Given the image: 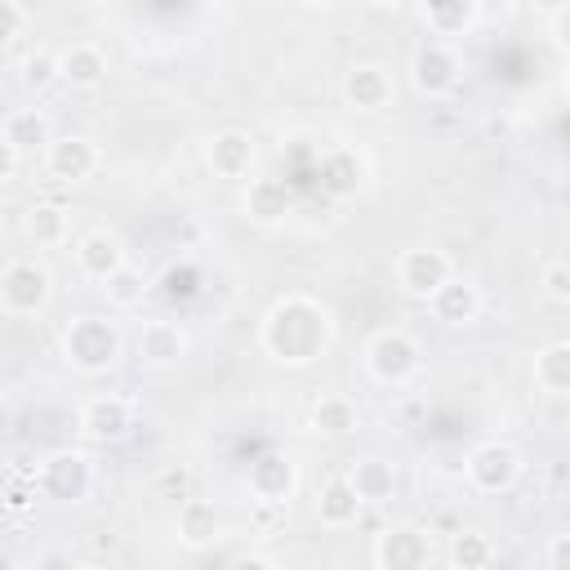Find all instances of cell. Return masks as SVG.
Wrapping results in <instances>:
<instances>
[{
  "instance_id": "obj_36",
  "label": "cell",
  "mask_w": 570,
  "mask_h": 570,
  "mask_svg": "<svg viewBox=\"0 0 570 570\" xmlns=\"http://www.w3.org/2000/svg\"><path fill=\"white\" fill-rule=\"evenodd\" d=\"M18 165H22V151H13V147H4V142H0V183H13Z\"/></svg>"
},
{
  "instance_id": "obj_27",
  "label": "cell",
  "mask_w": 570,
  "mask_h": 570,
  "mask_svg": "<svg viewBox=\"0 0 570 570\" xmlns=\"http://www.w3.org/2000/svg\"><path fill=\"white\" fill-rule=\"evenodd\" d=\"M534 387L548 396H570V338H552L534 352Z\"/></svg>"
},
{
  "instance_id": "obj_4",
  "label": "cell",
  "mask_w": 570,
  "mask_h": 570,
  "mask_svg": "<svg viewBox=\"0 0 570 570\" xmlns=\"http://www.w3.org/2000/svg\"><path fill=\"white\" fill-rule=\"evenodd\" d=\"M49 298H53L49 263L27 258V254L4 263V272H0V307H4V316H13V321L18 316H40L49 307Z\"/></svg>"
},
{
  "instance_id": "obj_22",
  "label": "cell",
  "mask_w": 570,
  "mask_h": 570,
  "mask_svg": "<svg viewBox=\"0 0 570 570\" xmlns=\"http://www.w3.org/2000/svg\"><path fill=\"white\" fill-rule=\"evenodd\" d=\"M174 534H178V543H183V548L205 552V548L223 534V517H218V508H214L209 499L187 494V499L178 503V512H174Z\"/></svg>"
},
{
  "instance_id": "obj_38",
  "label": "cell",
  "mask_w": 570,
  "mask_h": 570,
  "mask_svg": "<svg viewBox=\"0 0 570 570\" xmlns=\"http://www.w3.org/2000/svg\"><path fill=\"white\" fill-rule=\"evenodd\" d=\"M236 566H245V570H272V566H276V557H263V552H245V557H236Z\"/></svg>"
},
{
  "instance_id": "obj_25",
  "label": "cell",
  "mask_w": 570,
  "mask_h": 570,
  "mask_svg": "<svg viewBox=\"0 0 570 570\" xmlns=\"http://www.w3.org/2000/svg\"><path fill=\"white\" fill-rule=\"evenodd\" d=\"M428 307H432V316L441 321V325H472L476 316H481V289H476V281H468V276H450L432 298H428Z\"/></svg>"
},
{
  "instance_id": "obj_11",
  "label": "cell",
  "mask_w": 570,
  "mask_h": 570,
  "mask_svg": "<svg viewBox=\"0 0 570 570\" xmlns=\"http://www.w3.org/2000/svg\"><path fill=\"white\" fill-rule=\"evenodd\" d=\"M338 94L356 116H379L392 107L396 85H392V71L383 62H352L338 80Z\"/></svg>"
},
{
  "instance_id": "obj_19",
  "label": "cell",
  "mask_w": 570,
  "mask_h": 570,
  "mask_svg": "<svg viewBox=\"0 0 570 570\" xmlns=\"http://www.w3.org/2000/svg\"><path fill=\"white\" fill-rule=\"evenodd\" d=\"M312 512H316V521H321L325 530H347V525H356V521H361L365 503H361L356 485L347 481V472H334V476H325V481L316 485Z\"/></svg>"
},
{
  "instance_id": "obj_23",
  "label": "cell",
  "mask_w": 570,
  "mask_h": 570,
  "mask_svg": "<svg viewBox=\"0 0 570 570\" xmlns=\"http://www.w3.org/2000/svg\"><path fill=\"white\" fill-rule=\"evenodd\" d=\"M347 481L356 485L365 508H387L396 499V463L379 459V454H361L347 463Z\"/></svg>"
},
{
  "instance_id": "obj_35",
  "label": "cell",
  "mask_w": 570,
  "mask_h": 570,
  "mask_svg": "<svg viewBox=\"0 0 570 570\" xmlns=\"http://www.w3.org/2000/svg\"><path fill=\"white\" fill-rule=\"evenodd\" d=\"M543 561H548L552 570H570V530L548 539V548H543Z\"/></svg>"
},
{
  "instance_id": "obj_33",
  "label": "cell",
  "mask_w": 570,
  "mask_h": 570,
  "mask_svg": "<svg viewBox=\"0 0 570 570\" xmlns=\"http://www.w3.org/2000/svg\"><path fill=\"white\" fill-rule=\"evenodd\" d=\"M27 27H31V13L22 9V0H0V40H4L9 53L22 45Z\"/></svg>"
},
{
  "instance_id": "obj_37",
  "label": "cell",
  "mask_w": 570,
  "mask_h": 570,
  "mask_svg": "<svg viewBox=\"0 0 570 570\" xmlns=\"http://www.w3.org/2000/svg\"><path fill=\"white\" fill-rule=\"evenodd\" d=\"M36 570H67L71 566V557H62V552H36V561H31Z\"/></svg>"
},
{
  "instance_id": "obj_26",
  "label": "cell",
  "mask_w": 570,
  "mask_h": 570,
  "mask_svg": "<svg viewBox=\"0 0 570 570\" xmlns=\"http://www.w3.org/2000/svg\"><path fill=\"white\" fill-rule=\"evenodd\" d=\"M22 236L36 245V249H53L71 236V218H67V205L58 200H31L22 209Z\"/></svg>"
},
{
  "instance_id": "obj_14",
  "label": "cell",
  "mask_w": 570,
  "mask_h": 570,
  "mask_svg": "<svg viewBox=\"0 0 570 570\" xmlns=\"http://www.w3.org/2000/svg\"><path fill=\"white\" fill-rule=\"evenodd\" d=\"M316 178L330 200H356L370 183V165L356 147H325L316 160Z\"/></svg>"
},
{
  "instance_id": "obj_24",
  "label": "cell",
  "mask_w": 570,
  "mask_h": 570,
  "mask_svg": "<svg viewBox=\"0 0 570 570\" xmlns=\"http://www.w3.org/2000/svg\"><path fill=\"white\" fill-rule=\"evenodd\" d=\"M0 142L22 151V156H36V151H45L53 142V125H49V116L40 107H13V111H4Z\"/></svg>"
},
{
  "instance_id": "obj_30",
  "label": "cell",
  "mask_w": 570,
  "mask_h": 570,
  "mask_svg": "<svg viewBox=\"0 0 570 570\" xmlns=\"http://www.w3.org/2000/svg\"><path fill=\"white\" fill-rule=\"evenodd\" d=\"M102 294H107V303L111 307H120V312H129V307H138L142 298H147V289H151V281H147V272L142 267H134V263H125L116 276H107L102 285H98Z\"/></svg>"
},
{
  "instance_id": "obj_8",
  "label": "cell",
  "mask_w": 570,
  "mask_h": 570,
  "mask_svg": "<svg viewBox=\"0 0 570 570\" xmlns=\"http://www.w3.org/2000/svg\"><path fill=\"white\" fill-rule=\"evenodd\" d=\"M463 80V53L450 45V40H423L414 53H410V85L423 94V98H445L454 94Z\"/></svg>"
},
{
  "instance_id": "obj_34",
  "label": "cell",
  "mask_w": 570,
  "mask_h": 570,
  "mask_svg": "<svg viewBox=\"0 0 570 570\" xmlns=\"http://www.w3.org/2000/svg\"><path fill=\"white\" fill-rule=\"evenodd\" d=\"M548 40H552V49L570 62V4H561V9L552 13V22H548Z\"/></svg>"
},
{
  "instance_id": "obj_12",
  "label": "cell",
  "mask_w": 570,
  "mask_h": 570,
  "mask_svg": "<svg viewBox=\"0 0 570 570\" xmlns=\"http://www.w3.org/2000/svg\"><path fill=\"white\" fill-rule=\"evenodd\" d=\"M245 485H249V499L254 503H276L285 508L298 490V463L285 454V450H263L258 459H249V472H245Z\"/></svg>"
},
{
  "instance_id": "obj_13",
  "label": "cell",
  "mask_w": 570,
  "mask_h": 570,
  "mask_svg": "<svg viewBox=\"0 0 570 570\" xmlns=\"http://www.w3.org/2000/svg\"><path fill=\"white\" fill-rule=\"evenodd\" d=\"M71 258H76V272H80L85 281H94V285H102L107 276H116V272L129 263L125 240H120L111 227H89V232H80L76 245H71Z\"/></svg>"
},
{
  "instance_id": "obj_2",
  "label": "cell",
  "mask_w": 570,
  "mask_h": 570,
  "mask_svg": "<svg viewBox=\"0 0 570 570\" xmlns=\"http://www.w3.org/2000/svg\"><path fill=\"white\" fill-rule=\"evenodd\" d=\"M58 352L76 374H107L125 356V334H120L116 321H107L98 312H85V316H71L62 325Z\"/></svg>"
},
{
  "instance_id": "obj_20",
  "label": "cell",
  "mask_w": 570,
  "mask_h": 570,
  "mask_svg": "<svg viewBox=\"0 0 570 570\" xmlns=\"http://www.w3.org/2000/svg\"><path fill=\"white\" fill-rule=\"evenodd\" d=\"M289 187L272 174H258V178H245V191H240V214L254 223V227H281L289 218Z\"/></svg>"
},
{
  "instance_id": "obj_21",
  "label": "cell",
  "mask_w": 570,
  "mask_h": 570,
  "mask_svg": "<svg viewBox=\"0 0 570 570\" xmlns=\"http://www.w3.org/2000/svg\"><path fill=\"white\" fill-rule=\"evenodd\" d=\"M361 428V405L343 392H321L307 410V432H316L321 441H347Z\"/></svg>"
},
{
  "instance_id": "obj_29",
  "label": "cell",
  "mask_w": 570,
  "mask_h": 570,
  "mask_svg": "<svg viewBox=\"0 0 570 570\" xmlns=\"http://www.w3.org/2000/svg\"><path fill=\"white\" fill-rule=\"evenodd\" d=\"M445 561H450L454 570H485V566L494 561V543H490V534H481V530H459V534H450Z\"/></svg>"
},
{
  "instance_id": "obj_6",
  "label": "cell",
  "mask_w": 570,
  "mask_h": 570,
  "mask_svg": "<svg viewBox=\"0 0 570 570\" xmlns=\"http://www.w3.org/2000/svg\"><path fill=\"white\" fill-rule=\"evenodd\" d=\"M521 468H525L521 450H517L512 441H499V436L472 445L468 459H463V476H468V485L481 490V494H508V490L521 481Z\"/></svg>"
},
{
  "instance_id": "obj_17",
  "label": "cell",
  "mask_w": 570,
  "mask_h": 570,
  "mask_svg": "<svg viewBox=\"0 0 570 570\" xmlns=\"http://www.w3.org/2000/svg\"><path fill=\"white\" fill-rule=\"evenodd\" d=\"M76 423H80V432H85L89 441L116 445V441H125L129 428H134V405H129L125 396H116V392H98V396H89V401L80 405Z\"/></svg>"
},
{
  "instance_id": "obj_16",
  "label": "cell",
  "mask_w": 570,
  "mask_h": 570,
  "mask_svg": "<svg viewBox=\"0 0 570 570\" xmlns=\"http://www.w3.org/2000/svg\"><path fill=\"white\" fill-rule=\"evenodd\" d=\"M370 561L379 570H423L432 561L428 530H419V525H387L383 534H374Z\"/></svg>"
},
{
  "instance_id": "obj_18",
  "label": "cell",
  "mask_w": 570,
  "mask_h": 570,
  "mask_svg": "<svg viewBox=\"0 0 570 570\" xmlns=\"http://www.w3.org/2000/svg\"><path fill=\"white\" fill-rule=\"evenodd\" d=\"M107 71H111V58L102 45L94 40H71L58 49V80L76 94H94L107 85Z\"/></svg>"
},
{
  "instance_id": "obj_3",
  "label": "cell",
  "mask_w": 570,
  "mask_h": 570,
  "mask_svg": "<svg viewBox=\"0 0 570 570\" xmlns=\"http://www.w3.org/2000/svg\"><path fill=\"white\" fill-rule=\"evenodd\" d=\"M361 365H365V374H370L374 383H383V387H405V383L423 370V347H419V338H414L410 330L383 325V330H374V334L365 338Z\"/></svg>"
},
{
  "instance_id": "obj_31",
  "label": "cell",
  "mask_w": 570,
  "mask_h": 570,
  "mask_svg": "<svg viewBox=\"0 0 570 570\" xmlns=\"http://www.w3.org/2000/svg\"><path fill=\"white\" fill-rule=\"evenodd\" d=\"M18 80H22V89H31V94H45L49 85H62V80H58V53H49V49H31V53H22V62H18Z\"/></svg>"
},
{
  "instance_id": "obj_9",
  "label": "cell",
  "mask_w": 570,
  "mask_h": 570,
  "mask_svg": "<svg viewBox=\"0 0 570 570\" xmlns=\"http://www.w3.org/2000/svg\"><path fill=\"white\" fill-rule=\"evenodd\" d=\"M254 160H258V147H254V134L240 129V125H223L205 138V165L214 178H227V183H245L254 178Z\"/></svg>"
},
{
  "instance_id": "obj_41",
  "label": "cell",
  "mask_w": 570,
  "mask_h": 570,
  "mask_svg": "<svg viewBox=\"0 0 570 570\" xmlns=\"http://www.w3.org/2000/svg\"><path fill=\"white\" fill-rule=\"evenodd\" d=\"M566 102H570V71H566Z\"/></svg>"
},
{
  "instance_id": "obj_7",
  "label": "cell",
  "mask_w": 570,
  "mask_h": 570,
  "mask_svg": "<svg viewBox=\"0 0 570 570\" xmlns=\"http://www.w3.org/2000/svg\"><path fill=\"white\" fill-rule=\"evenodd\" d=\"M450 276H454V263H450V254L436 249V245H405V249L396 254V263H392L396 289H401L405 298H414V303H428Z\"/></svg>"
},
{
  "instance_id": "obj_1",
  "label": "cell",
  "mask_w": 570,
  "mask_h": 570,
  "mask_svg": "<svg viewBox=\"0 0 570 570\" xmlns=\"http://www.w3.org/2000/svg\"><path fill=\"white\" fill-rule=\"evenodd\" d=\"M330 343H334V316L312 294H281L258 321L263 356L276 365H289V370L321 361L330 352Z\"/></svg>"
},
{
  "instance_id": "obj_39",
  "label": "cell",
  "mask_w": 570,
  "mask_h": 570,
  "mask_svg": "<svg viewBox=\"0 0 570 570\" xmlns=\"http://www.w3.org/2000/svg\"><path fill=\"white\" fill-rule=\"evenodd\" d=\"M365 4H370V9H396L401 0H365Z\"/></svg>"
},
{
  "instance_id": "obj_5",
  "label": "cell",
  "mask_w": 570,
  "mask_h": 570,
  "mask_svg": "<svg viewBox=\"0 0 570 570\" xmlns=\"http://www.w3.org/2000/svg\"><path fill=\"white\" fill-rule=\"evenodd\" d=\"M36 485H40V499H49V503H85L89 499V490H94V459L85 454V450H71V445H62V450H53V454H45L40 463H36Z\"/></svg>"
},
{
  "instance_id": "obj_40",
  "label": "cell",
  "mask_w": 570,
  "mask_h": 570,
  "mask_svg": "<svg viewBox=\"0 0 570 570\" xmlns=\"http://www.w3.org/2000/svg\"><path fill=\"white\" fill-rule=\"evenodd\" d=\"M298 4H307V9H325V4H334V0H298Z\"/></svg>"
},
{
  "instance_id": "obj_15",
  "label": "cell",
  "mask_w": 570,
  "mask_h": 570,
  "mask_svg": "<svg viewBox=\"0 0 570 570\" xmlns=\"http://www.w3.org/2000/svg\"><path fill=\"white\" fill-rule=\"evenodd\" d=\"M134 356H138V365H147V370H174V365H183V356H187V330H183L178 321H169V316H151V321L138 325Z\"/></svg>"
},
{
  "instance_id": "obj_28",
  "label": "cell",
  "mask_w": 570,
  "mask_h": 570,
  "mask_svg": "<svg viewBox=\"0 0 570 570\" xmlns=\"http://www.w3.org/2000/svg\"><path fill=\"white\" fill-rule=\"evenodd\" d=\"M476 9L472 0H423V27L436 36V40H454L472 27Z\"/></svg>"
},
{
  "instance_id": "obj_32",
  "label": "cell",
  "mask_w": 570,
  "mask_h": 570,
  "mask_svg": "<svg viewBox=\"0 0 570 570\" xmlns=\"http://www.w3.org/2000/svg\"><path fill=\"white\" fill-rule=\"evenodd\" d=\"M539 289L548 303L557 307H570V258H552L539 267Z\"/></svg>"
},
{
  "instance_id": "obj_10",
  "label": "cell",
  "mask_w": 570,
  "mask_h": 570,
  "mask_svg": "<svg viewBox=\"0 0 570 570\" xmlns=\"http://www.w3.org/2000/svg\"><path fill=\"white\" fill-rule=\"evenodd\" d=\"M40 165H45V174L53 183L76 187V183H85V178L98 174L102 156H98L94 138H85V134H53V142L40 151Z\"/></svg>"
}]
</instances>
